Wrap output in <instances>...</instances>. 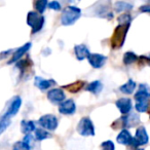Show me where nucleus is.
<instances>
[{
	"label": "nucleus",
	"mask_w": 150,
	"mask_h": 150,
	"mask_svg": "<svg viewBox=\"0 0 150 150\" xmlns=\"http://www.w3.org/2000/svg\"><path fill=\"white\" fill-rule=\"evenodd\" d=\"M129 29V25H118L115 28L110 39V44L112 50H118L123 45Z\"/></svg>",
	"instance_id": "nucleus-1"
},
{
	"label": "nucleus",
	"mask_w": 150,
	"mask_h": 150,
	"mask_svg": "<svg viewBox=\"0 0 150 150\" xmlns=\"http://www.w3.org/2000/svg\"><path fill=\"white\" fill-rule=\"evenodd\" d=\"M80 16H81L80 8H78L76 6H67L63 11L62 16H61V23L64 26L73 25L79 19Z\"/></svg>",
	"instance_id": "nucleus-2"
},
{
	"label": "nucleus",
	"mask_w": 150,
	"mask_h": 150,
	"mask_svg": "<svg viewBox=\"0 0 150 150\" xmlns=\"http://www.w3.org/2000/svg\"><path fill=\"white\" fill-rule=\"evenodd\" d=\"M140 121V118L138 117L137 114L132 113L129 115H122L120 118H118L117 120H115L114 122L111 125V127L114 129H122L123 127H132L134 125H136Z\"/></svg>",
	"instance_id": "nucleus-3"
},
{
	"label": "nucleus",
	"mask_w": 150,
	"mask_h": 150,
	"mask_svg": "<svg viewBox=\"0 0 150 150\" xmlns=\"http://www.w3.org/2000/svg\"><path fill=\"white\" fill-rule=\"evenodd\" d=\"M27 24L31 27L32 34H35L43 27L44 18L37 11H29L27 15Z\"/></svg>",
	"instance_id": "nucleus-4"
},
{
	"label": "nucleus",
	"mask_w": 150,
	"mask_h": 150,
	"mask_svg": "<svg viewBox=\"0 0 150 150\" xmlns=\"http://www.w3.org/2000/svg\"><path fill=\"white\" fill-rule=\"evenodd\" d=\"M77 132L81 136H94L95 127L93 125V121L88 117H82L77 125Z\"/></svg>",
	"instance_id": "nucleus-5"
},
{
	"label": "nucleus",
	"mask_w": 150,
	"mask_h": 150,
	"mask_svg": "<svg viewBox=\"0 0 150 150\" xmlns=\"http://www.w3.org/2000/svg\"><path fill=\"white\" fill-rule=\"evenodd\" d=\"M39 125L48 131H54L58 127V118L52 114H45L41 116L38 120Z\"/></svg>",
	"instance_id": "nucleus-6"
},
{
	"label": "nucleus",
	"mask_w": 150,
	"mask_h": 150,
	"mask_svg": "<svg viewBox=\"0 0 150 150\" xmlns=\"http://www.w3.org/2000/svg\"><path fill=\"white\" fill-rule=\"evenodd\" d=\"M149 141V136H148L147 132H146V129L144 127H139L136 131L135 137H134L133 140V145L134 147H138V146H142L145 145V144L148 143Z\"/></svg>",
	"instance_id": "nucleus-7"
},
{
	"label": "nucleus",
	"mask_w": 150,
	"mask_h": 150,
	"mask_svg": "<svg viewBox=\"0 0 150 150\" xmlns=\"http://www.w3.org/2000/svg\"><path fill=\"white\" fill-rule=\"evenodd\" d=\"M21 105H22V99L20 98V97H15V98H13V100L11 101L8 107H7L6 112L3 114V116L11 118V117L17 115V113L20 111Z\"/></svg>",
	"instance_id": "nucleus-8"
},
{
	"label": "nucleus",
	"mask_w": 150,
	"mask_h": 150,
	"mask_svg": "<svg viewBox=\"0 0 150 150\" xmlns=\"http://www.w3.org/2000/svg\"><path fill=\"white\" fill-rule=\"evenodd\" d=\"M65 94L61 88H52L47 93V99L52 104H61L65 101Z\"/></svg>",
	"instance_id": "nucleus-9"
},
{
	"label": "nucleus",
	"mask_w": 150,
	"mask_h": 150,
	"mask_svg": "<svg viewBox=\"0 0 150 150\" xmlns=\"http://www.w3.org/2000/svg\"><path fill=\"white\" fill-rule=\"evenodd\" d=\"M76 111V105H75L74 101L69 99V100H65L63 103H61L59 106V112L61 114L64 115H71Z\"/></svg>",
	"instance_id": "nucleus-10"
},
{
	"label": "nucleus",
	"mask_w": 150,
	"mask_h": 150,
	"mask_svg": "<svg viewBox=\"0 0 150 150\" xmlns=\"http://www.w3.org/2000/svg\"><path fill=\"white\" fill-rule=\"evenodd\" d=\"M88 60L93 68L99 69V68H102L105 65V63H106V61H107V58L100 54H91L90 56H88Z\"/></svg>",
	"instance_id": "nucleus-11"
},
{
	"label": "nucleus",
	"mask_w": 150,
	"mask_h": 150,
	"mask_svg": "<svg viewBox=\"0 0 150 150\" xmlns=\"http://www.w3.org/2000/svg\"><path fill=\"white\" fill-rule=\"evenodd\" d=\"M116 107L119 109L121 114L127 115L131 112L132 107H133V104H132V100L129 98H120L116 101Z\"/></svg>",
	"instance_id": "nucleus-12"
},
{
	"label": "nucleus",
	"mask_w": 150,
	"mask_h": 150,
	"mask_svg": "<svg viewBox=\"0 0 150 150\" xmlns=\"http://www.w3.org/2000/svg\"><path fill=\"white\" fill-rule=\"evenodd\" d=\"M150 99V88L147 84H140L139 91L135 94V100L136 102L138 101H144Z\"/></svg>",
	"instance_id": "nucleus-13"
},
{
	"label": "nucleus",
	"mask_w": 150,
	"mask_h": 150,
	"mask_svg": "<svg viewBox=\"0 0 150 150\" xmlns=\"http://www.w3.org/2000/svg\"><path fill=\"white\" fill-rule=\"evenodd\" d=\"M34 83L40 91H46L50 88H52V86H54L56 81L54 79H44V78L39 77V76H36L35 79H34Z\"/></svg>",
	"instance_id": "nucleus-14"
},
{
	"label": "nucleus",
	"mask_w": 150,
	"mask_h": 150,
	"mask_svg": "<svg viewBox=\"0 0 150 150\" xmlns=\"http://www.w3.org/2000/svg\"><path fill=\"white\" fill-rule=\"evenodd\" d=\"M133 140L134 138L132 137V135L129 134V132L127 129H122L116 138V141L119 144H122V145H127V146L133 145Z\"/></svg>",
	"instance_id": "nucleus-15"
},
{
	"label": "nucleus",
	"mask_w": 150,
	"mask_h": 150,
	"mask_svg": "<svg viewBox=\"0 0 150 150\" xmlns=\"http://www.w3.org/2000/svg\"><path fill=\"white\" fill-rule=\"evenodd\" d=\"M30 47H31V43H30V42H28V43L24 44V45L21 46L20 48H18V50L15 52V54H13L11 59L8 61V64H13V63H15V62H17V61H19L20 59H21L22 57H23L24 54H25L26 52H27L28 50H30Z\"/></svg>",
	"instance_id": "nucleus-16"
},
{
	"label": "nucleus",
	"mask_w": 150,
	"mask_h": 150,
	"mask_svg": "<svg viewBox=\"0 0 150 150\" xmlns=\"http://www.w3.org/2000/svg\"><path fill=\"white\" fill-rule=\"evenodd\" d=\"M74 52H75L76 58H77V60H79V61H82V60H84V59L88 58V56L91 54L88 48L86 47L84 44H78V45H75L74 46Z\"/></svg>",
	"instance_id": "nucleus-17"
},
{
	"label": "nucleus",
	"mask_w": 150,
	"mask_h": 150,
	"mask_svg": "<svg viewBox=\"0 0 150 150\" xmlns=\"http://www.w3.org/2000/svg\"><path fill=\"white\" fill-rule=\"evenodd\" d=\"M86 86V81H81V80H78V81H75L73 83L67 84V86H64L63 88L66 91H68L69 93H72V94H75V93H78L79 91H81L82 88Z\"/></svg>",
	"instance_id": "nucleus-18"
},
{
	"label": "nucleus",
	"mask_w": 150,
	"mask_h": 150,
	"mask_svg": "<svg viewBox=\"0 0 150 150\" xmlns=\"http://www.w3.org/2000/svg\"><path fill=\"white\" fill-rule=\"evenodd\" d=\"M16 66L20 69L21 74H24V73L27 72L29 69L32 68L33 62H32V60L30 58H26V59H23V60H20L19 62L16 64Z\"/></svg>",
	"instance_id": "nucleus-19"
},
{
	"label": "nucleus",
	"mask_w": 150,
	"mask_h": 150,
	"mask_svg": "<svg viewBox=\"0 0 150 150\" xmlns=\"http://www.w3.org/2000/svg\"><path fill=\"white\" fill-rule=\"evenodd\" d=\"M102 88H103V84L101 83V81L96 80V81H93V82H91V83H88V86L86 88V90L88 91V92H91L95 95H98L101 93Z\"/></svg>",
	"instance_id": "nucleus-20"
},
{
	"label": "nucleus",
	"mask_w": 150,
	"mask_h": 150,
	"mask_svg": "<svg viewBox=\"0 0 150 150\" xmlns=\"http://www.w3.org/2000/svg\"><path fill=\"white\" fill-rule=\"evenodd\" d=\"M136 88V82L134 80L129 79L127 83H125L123 86H121L119 88V91L123 94H127V95H132L134 93Z\"/></svg>",
	"instance_id": "nucleus-21"
},
{
	"label": "nucleus",
	"mask_w": 150,
	"mask_h": 150,
	"mask_svg": "<svg viewBox=\"0 0 150 150\" xmlns=\"http://www.w3.org/2000/svg\"><path fill=\"white\" fill-rule=\"evenodd\" d=\"M21 129H22V132H23L24 134H29V133H31V132H33L34 129H35V123L33 122V121H31V120H29V121H27V120H23L22 121V123H21Z\"/></svg>",
	"instance_id": "nucleus-22"
},
{
	"label": "nucleus",
	"mask_w": 150,
	"mask_h": 150,
	"mask_svg": "<svg viewBox=\"0 0 150 150\" xmlns=\"http://www.w3.org/2000/svg\"><path fill=\"white\" fill-rule=\"evenodd\" d=\"M115 11L120 13V11H131L133 9V4L129 2H123V1H117L114 4Z\"/></svg>",
	"instance_id": "nucleus-23"
},
{
	"label": "nucleus",
	"mask_w": 150,
	"mask_h": 150,
	"mask_svg": "<svg viewBox=\"0 0 150 150\" xmlns=\"http://www.w3.org/2000/svg\"><path fill=\"white\" fill-rule=\"evenodd\" d=\"M137 60H139V57H137L132 52H125V56H123V63H125V65H131L133 63H135Z\"/></svg>",
	"instance_id": "nucleus-24"
},
{
	"label": "nucleus",
	"mask_w": 150,
	"mask_h": 150,
	"mask_svg": "<svg viewBox=\"0 0 150 150\" xmlns=\"http://www.w3.org/2000/svg\"><path fill=\"white\" fill-rule=\"evenodd\" d=\"M34 6H35L37 13H39L40 15H41V13H44L46 6H48V2L46 0H37V1H35V3H34Z\"/></svg>",
	"instance_id": "nucleus-25"
},
{
	"label": "nucleus",
	"mask_w": 150,
	"mask_h": 150,
	"mask_svg": "<svg viewBox=\"0 0 150 150\" xmlns=\"http://www.w3.org/2000/svg\"><path fill=\"white\" fill-rule=\"evenodd\" d=\"M148 107H149V103L148 100H144V101H138L136 102V110L140 113L146 112L148 110Z\"/></svg>",
	"instance_id": "nucleus-26"
},
{
	"label": "nucleus",
	"mask_w": 150,
	"mask_h": 150,
	"mask_svg": "<svg viewBox=\"0 0 150 150\" xmlns=\"http://www.w3.org/2000/svg\"><path fill=\"white\" fill-rule=\"evenodd\" d=\"M35 138L37 141H42L44 139H47V138H50V133H47L46 131L42 129H35Z\"/></svg>",
	"instance_id": "nucleus-27"
},
{
	"label": "nucleus",
	"mask_w": 150,
	"mask_h": 150,
	"mask_svg": "<svg viewBox=\"0 0 150 150\" xmlns=\"http://www.w3.org/2000/svg\"><path fill=\"white\" fill-rule=\"evenodd\" d=\"M31 149V146L30 144L26 143L24 141H19L17 143L13 144V150H30Z\"/></svg>",
	"instance_id": "nucleus-28"
},
{
	"label": "nucleus",
	"mask_w": 150,
	"mask_h": 150,
	"mask_svg": "<svg viewBox=\"0 0 150 150\" xmlns=\"http://www.w3.org/2000/svg\"><path fill=\"white\" fill-rule=\"evenodd\" d=\"M117 21H118L119 25H131L132 17L129 13H123V15L119 16Z\"/></svg>",
	"instance_id": "nucleus-29"
},
{
	"label": "nucleus",
	"mask_w": 150,
	"mask_h": 150,
	"mask_svg": "<svg viewBox=\"0 0 150 150\" xmlns=\"http://www.w3.org/2000/svg\"><path fill=\"white\" fill-rule=\"evenodd\" d=\"M9 125H11V118L2 115L0 119V133H3L6 129V127H9Z\"/></svg>",
	"instance_id": "nucleus-30"
},
{
	"label": "nucleus",
	"mask_w": 150,
	"mask_h": 150,
	"mask_svg": "<svg viewBox=\"0 0 150 150\" xmlns=\"http://www.w3.org/2000/svg\"><path fill=\"white\" fill-rule=\"evenodd\" d=\"M101 149L102 150H115V146L112 141H105L101 144Z\"/></svg>",
	"instance_id": "nucleus-31"
},
{
	"label": "nucleus",
	"mask_w": 150,
	"mask_h": 150,
	"mask_svg": "<svg viewBox=\"0 0 150 150\" xmlns=\"http://www.w3.org/2000/svg\"><path fill=\"white\" fill-rule=\"evenodd\" d=\"M139 65H148L150 66V54L148 57L145 56H141L139 57Z\"/></svg>",
	"instance_id": "nucleus-32"
},
{
	"label": "nucleus",
	"mask_w": 150,
	"mask_h": 150,
	"mask_svg": "<svg viewBox=\"0 0 150 150\" xmlns=\"http://www.w3.org/2000/svg\"><path fill=\"white\" fill-rule=\"evenodd\" d=\"M48 8L52 9V11H60L61 4L58 1H52V2H48Z\"/></svg>",
	"instance_id": "nucleus-33"
},
{
	"label": "nucleus",
	"mask_w": 150,
	"mask_h": 150,
	"mask_svg": "<svg viewBox=\"0 0 150 150\" xmlns=\"http://www.w3.org/2000/svg\"><path fill=\"white\" fill-rule=\"evenodd\" d=\"M140 11H142V13H150V4L141 6L140 7Z\"/></svg>",
	"instance_id": "nucleus-34"
},
{
	"label": "nucleus",
	"mask_w": 150,
	"mask_h": 150,
	"mask_svg": "<svg viewBox=\"0 0 150 150\" xmlns=\"http://www.w3.org/2000/svg\"><path fill=\"white\" fill-rule=\"evenodd\" d=\"M147 112H148V115H149V117H150V103H149V107H148Z\"/></svg>",
	"instance_id": "nucleus-35"
},
{
	"label": "nucleus",
	"mask_w": 150,
	"mask_h": 150,
	"mask_svg": "<svg viewBox=\"0 0 150 150\" xmlns=\"http://www.w3.org/2000/svg\"><path fill=\"white\" fill-rule=\"evenodd\" d=\"M137 150H144V149H142V148H141V149H137Z\"/></svg>",
	"instance_id": "nucleus-36"
}]
</instances>
